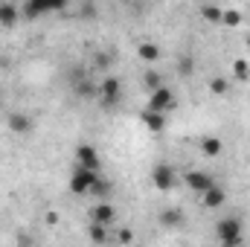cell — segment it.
I'll use <instances>...</instances> for the list:
<instances>
[{
	"instance_id": "1",
	"label": "cell",
	"mask_w": 250,
	"mask_h": 247,
	"mask_svg": "<svg viewBox=\"0 0 250 247\" xmlns=\"http://www.w3.org/2000/svg\"><path fill=\"white\" fill-rule=\"evenodd\" d=\"M242 236H245V224L239 221V218H221L218 224H215V239L221 242V245H239L242 242Z\"/></svg>"
},
{
	"instance_id": "2",
	"label": "cell",
	"mask_w": 250,
	"mask_h": 247,
	"mask_svg": "<svg viewBox=\"0 0 250 247\" xmlns=\"http://www.w3.org/2000/svg\"><path fill=\"white\" fill-rule=\"evenodd\" d=\"M99 172H87V169H76L73 172V178H70V189L76 192V195H87V192H93L96 186H99Z\"/></svg>"
},
{
	"instance_id": "3",
	"label": "cell",
	"mask_w": 250,
	"mask_h": 247,
	"mask_svg": "<svg viewBox=\"0 0 250 247\" xmlns=\"http://www.w3.org/2000/svg\"><path fill=\"white\" fill-rule=\"evenodd\" d=\"M175 105H178V99L169 87H157L154 93H148V111H154V114H169Z\"/></svg>"
},
{
	"instance_id": "4",
	"label": "cell",
	"mask_w": 250,
	"mask_h": 247,
	"mask_svg": "<svg viewBox=\"0 0 250 247\" xmlns=\"http://www.w3.org/2000/svg\"><path fill=\"white\" fill-rule=\"evenodd\" d=\"M99 166H102V157H99V151L93 148V145H79L76 148V169H87V172H99Z\"/></svg>"
},
{
	"instance_id": "5",
	"label": "cell",
	"mask_w": 250,
	"mask_h": 247,
	"mask_svg": "<svg viewBox=\"0 0 250 247\" xmlns=\"http://www.w3.org/2000/svg\"><path fill=\"white\" fill-rule=\"evenodd\" d=\"M151 184L157 186L160 192H169V189L175 186V169H172L169 163H157V166L151 169Z\"/></svg>"
},
{
	"instance_id": "6",
	"label": "cell",
	"mask_w": 250,
	"mask_h": 247,
	"mask_svg": "<svg viewBox=\"0 0 250 247\" xmlns=\"http://www.w3.org/2000/svg\"><path fill=\"white\" fill-rule=\"evenodd\" d=\"M187 186L192 189V192H209L212 186H215V181H212V175H207V172H201V169H192V172H187Z\"/></svg>"
},
{
	"instance_id": "7",
	"label": "cell",
	"mask_w": 250,
	"mask_h": 247,
	"mask_svg": "<svg viewBox=\"0 0 250 247\" xmlns=\"http://www.w3.org/2000/svg\"><path fill=\"white\" fill-rule=\"evenodd\" d=\"M120 90H123V84H120V79H102V84H99V93H102V105H117V99H120Z\"/></svg>"
},
{
	"instance_id": "8",
	"label": "cell",
	"mask_w": 250,
	"mask_h": 247,
	"mask_svg": "<svg viewBox=\"0 0 250 247\" xmlns=\"http://www.w3.org/2000/svg\"><path fill=\"white\" fill-rule=\"evenodd\" d=\"M114 218H117V209H114L111 204H99V206H93V224L111 227V224H114Z\"/></svg>"
},
{
	"instance_id": "9",
	"label": "cell",
	"mask_w": 250,
	"mask_h": 247,
	"mask_svg": "<svg viewBox=\"0 0 250 247\" xmlns=\"http://www.w3.org/2000/svg\"><path fill=\"white\" fill-rule=\"evenodd\" d=\"M160 224L166 230H178V227H184V212L181 209H163L160 212Z\"/></svg>"
},
{
	"instance_id": "10",
	"label": "cell",
	"mask_w": 250,
	"mask_h": 247,
	"mask_svg": "<svg viewBox=\"0 0 250 247\" xmlns=\"http://www.w3.org/2000/svg\"><path fill=\"white\" fill-rule=\"evenodd\" d=\"M224 201H227V195H224V189L215 184L209 192H204V206H209V209H218V206H224Z\"/></svg>"
},
{
	"instance_id": "11",
	"label": "cell",
	"mask_w": 250,
	"mask_h": 247,
	"mask_svg": "<svg viewBox=\"0 0 250 247\" xmlns=\"http://www.w3.org/2000/svg\"><path fill=\"white\" fill-rule=\"evenodd\" d=\"M18 18H21V12L15 3H0V26H15Z\"/></svg>"
},
{
	"instance_id": "12",
	"label": "cell",
	"mask_w": 250,
	"mask_h": 247,
	"mask_svg": "<svg viewBox=\"0 0 250 247\" xmlns=\"http://www.w3.org/2000/svg\"><path fill=\"white\" fill-rule=\"evenodd\" d=\"M143 123H146V128H148V131H154V134L166 128V120H163V114H154V111H148V108L143 111Z\"/></svg>"
},
{
	"instance_id": "13",
	"label": "cell",
	"mask_w": 250,
	"mask_h": 247,
	"mask_svg": "<svg viewBox=\"0 0 250 247\" xmlns=\"http://www.w3.org/2000/svg\"><path fill=\"white\" fill-rule=\"evenodd\" d=\"M9 128H12L15 134H26V131H32V120L23 117V114H12V117H9Z\"/></svg>"
},
{
	"instance_id": "14",
	"label": "cell",
	"mask_w": 250,
	"mask_h": 247,
	"mask_svg": "<svg viewBox=\"0 0 250 247\" xmlns=\"http://www.w3.org/2000/svg\"><path fill=\"white\" fill-rule=\"evenodd\" d=\"M221 148H224V145H221V140H215V137H204V140H201V151H204L207 157H218Z\"/></svg>"
},
{
	"instance_id": "15",
	"label": "cell",
	"mask_w": 250,
	"mask_h": 247,
	"mask_svg": "<svg viewBox=\"0 0 250 247\" xmlns=\"http://www.w3.org/2000/svg\"><path fill=\"white\" fill-rule=\"evenodd\" d=\"M201 15H204L209 23H221V18H224V9H221V6H201Z\"/></svg>"
},
{
	"instance_id": "16",
	"label": "cell",
	"mask_w": 250,
	"mask_h": 247,
	"mask_svg": "<svg viewBox=\"0 0 250 247\" xmlns=\"http://www.w3.org/2000/svg\"><path fill=\"white\" fill-rule=\"evenodd\" d=\"M90 242L93 245H105L108 242V227H102V224H90Z\"/></svg>"
},
{
	"instance_id": "17",
	"label": "cell",
	"mask_w": 250,
	"mask_h": 247,
	"mask_svg": "<svg viewBox=\"0 0 250 247\" xmlns=\"http://www.w3.org/2000/svg\"><path fill=\"white\" fill-rule=\"evenodd\" d=\"M157 56H160V50H157L154 44H143V47H140V59H143V62H157Z\"/></svg>"
},
{
	"instance_id": "18",
	"label": "cell",
	"mask_w": 250,
	"mask_h": 247,
	"mask_svg": "<svg viewBox=\"0 0 250 247\" xmlns=\"http://www.w3.org/2000/svg\"><path fill=\"white\" fill-rule=\"evenodd\" d=\"M239 21H242V12H239V9H227L224 18H221V23H227V26H236Z\"/></svg>"
},
{
	"instance_id": "19",
	"label": "cell",
	"mask_w": 250,
	"mask_h": 247,
	"mask_svg": "<svg viewBox=\"0 0 250 247\" xmlns=\"http://www.w3.org/2000/svg\"><path fill=\"white\" fill-rule=\"evenodd\" d=\"M146 87H148V93H154L157 87H163V84H160V76H157L154 70H148V73H146Z\"/></svg>"
},
{
	"instance_id": "20",
	"label": "cell",
	"mask_w": 250,
	"mask_h": 247,
	"mask_svg": "<svg viewBox=\"0 0 250 247\" xmlns=\"http://www.w3.org/2000/svg\"><path fill=\"white\" fill-rule=\"evenodd\" d=\"M233 70H236V76H239V79H248L250 73H248V62H236L233 64Z\"/></svg>"
},
{
	"instance_id": "21",
	"label": "cell",
	"mask_w": 250,
	"mask_h": 247,
	"mask_svg": "<svg viewBox=\"0 0 250 247\" xmlns=\"http://www.w3.org/2000/svg\"><path fill=\"white\" fill-rule=\"evenodd\" d=\"M131 239H134V236H131V230H120V236H117V242H120V245H128Z\"/></svg>"
},
{
	"instance_id": "22",
	"label": "cell",
	"mask_w": 250,
	"mask_h": 247,
	"mask_svg": "<svg viewBox=\"0 0 250 247\" xmlns=\"http://www.w3.org/2000/svg\"><path fill=\"white\" fill-rule=\"evenodd\" d=\"M212 90H218V93H224V90H227V82H221V79H215V82H212Z\"/></svg>"
},
{
	"instance_id": "23",
	"label": "cell",
	"mask_w": 250,
	"mask_h": 247,
	"mask_svg": "<svg viewBox=\"0 0 250 247\" xmlns=\"http://www.w3.org/2000/svg\"><path fill=\"white\" fill-rule=\"evenodd\" d=\"M221 247H248V245H242V242H239V245H221Z\"/></svg>"
}]
</instances>
